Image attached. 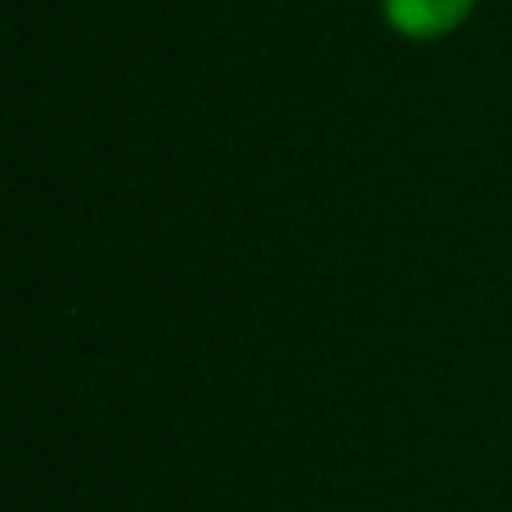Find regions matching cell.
I'll return each instance as SVG.
<instances>
[{
  "label": "cell",
  "mask_w": 512,
  "mask_h": 512,
  "mask_svg": "<svg viewBox=\"0 0 512 512\" xmlns=\"http://www.w3.org/2000/svg\"><path fill=\"white\" fill-rule=\"evenodd\" d=\"M472 5L477 0H382V14L396 32L414 36V41H436V36L454 32L472 14Z\"/></svg>",
  "instance_id": "obj_1"
}]
</instances>
